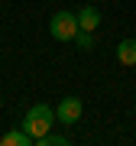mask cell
<instances>
[{"mask_svg": "<svg viewBox=\"0 0 136 146\" xmlns=\"http://www.w3.org/2000/svg\"><path fill=\"white\" fill-rule=\"evenodd\" d=\"M71 42H75V46L81 49V52H88V49L94 46V33H88V29H78V36H75Z\"/></svg>", "mask_w": 136, "mask_h": 146, "instance_id": "cell-8", "label": "cell"}, {"mask_svg": "<svg viewBox=\"0 0 136 146\" xmlns=\"http://www.w3.org/2000/svg\"><path fill=\"white\" fill-rule=\"evenodd\" d=\"M65 143H68V136L52 133V130H49L46 136H39V140H36V146H65Z\"/></svg>", "mask_w": 136, "mask_h": 146, "instance_id": "cell-7", "label": "cell"}, {"mask_svg": "<svg viewBox=\"0 0 136 146\" xmlns=\"http://www.w3.org/2000/svg\"><path fill=\"white\" fill-rule=\"evenodd\" d=\"M52 123H58V120H55V110L49 104H32L26 110V117H23V130H26L32 140L46 136L49 130H52Z\"/></svg>", "mask_w": 136, "mask_h": 146, "instance_id": "cell-1", "label": "cell"}, {"mask_svg": "<svg viewBox=\"0 0 136 146\" xmlns=\"http://www.w3.org/2000/svg\"><path fill=\"white\" fill-rule=\"evenodd\" d=\"M117 62L133 68L136 65V36L133 39H120V46H117Z\"/></svg>", "mask_w": 136, "mask_h": 146, "instance_id": "cell-5", "label": "cell"}, {"mask_svg": "<svg viewBox=\"0 0 136 146\" xmlns=\"http://www.w3.org/2000/svg\"><path fill=\"white\" fill-rule=\"evenodd\" d=\"M81 114H84L81 98H62L58 107H55V120H58V123H78Z\"/></svg>", "mask_w": 136, "mask_h": 146, "instance_id": "cell-3", "label": "cell"}, {"mask_svg": "<svg viewBox=\"0 0 136 146\" xmlns=\"http://www.w3.org/2000/svg\"><path fill=\"white\" fill-rule=\"evenodd\" d=\"M0 143H3V146H36V140H32V136L23 130V127H20V130L3 133V136H0Z\"/></svg>", "mask_w": 136, "mask_h": 146, "instance_id": "cell-6", "label": "cell"}, {"mask_svg": "<svg viewBox=\"0 0 136 146\" xmlns=\"http://www.w3.org/2000/svg\"><path fill=\"white\" fill-rule=\"evenodd\" d=\"M49 33H52V39H58V42H71L75 36H78V13H68V10L52 13Z\"/></svg>", "mask_w": 136, "mask_h": 146, "instance_id": "cell-2", "label": "cell"}, {"mask_svg": "<svg viewBox=\"0 0 136 146\" xmlns=\"http://www.w3.org/2000/svg\"><path fill=\"white\" fill-rule=\"evenodd\" d=\"M97 26H100V10H97V7H81V10H78V29L94 33Z\"/></svg>", "mask_w": 136, "mask_h": 146, "instance_id": "cell-4", "label": "cell"}]
</instances>
